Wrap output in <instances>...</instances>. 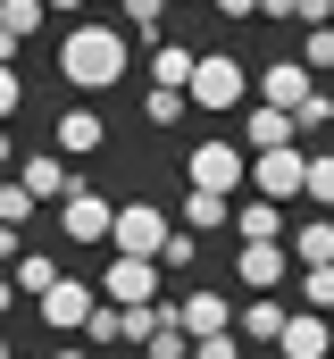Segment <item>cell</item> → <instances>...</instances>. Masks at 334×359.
I'll return each instance as SVG.
<instances>
[{
	"mask_svg": "<svg viewBox=\"0 0 334 359\" xmlns=\"http://www.w3.org/2000/svg\"><path fill=\"white\" fill-rule=\"evenodd\" d=\"M109 243H117V251H142V259H159V243H167V209H159V201H117V217H109Z\"/></svg>",
	"mask_w": 334,
	"mask_h": 359,
	"instance_id": "obj_5",
	"label": "cell"
},
{
	"mask_svg": "<svg viewBox=\"0 0 334 359\" xmlns=\"http://www.w3.org/2000/svg\"><path fill=\"white\" fill-rule=\"evenodd\" d=\"M184 176L201 184V192H243V176H250V151H243V142H192Z\"/></svg>",
	"mask_w": 334,
	"mask_h": 359,
	"instance_id": "obj_4",
	"label": "cell"
},
{
	"mask_svg": "<svg viewBox=\"0 0 334 359\" xmlns=\"http://www.w3.org/2000/svg\"><path fill=\"white\" fill-rule=\"evenodd\" d=\"M243 92H250V67L234 59V50H209V59H192V76H184V100L209 109V117L243 109Z\"/></svg>",
	"mask_w": 334,
	"mask_h": 359,
	"instance_id": "obj_2",
	"label": "cell"
},
{
	"mask_svg": "<svg viewBox=\"0 0 334 359\" xmlns=\"http://www.w3.org/2000/svg\"><path fill=\"white\" fill-rule=\"evenodd\" d=\"M284 251H293V268H326L334 259V217H301Z\"/></svg>",
	"mask_w": 334,
	"mask_h": 359,
	"instance_id": "obj_17",
	"label": "cell"
},
{
	"mask_svg": "<svg viewBox=\"0 0 334 359\" xmlns=\"http://www.w3.org/2000/svg\"><path fill=\"white\" fill-rule=\"evenodd\" d=\"M0 168H17V142H8V126H0Z\"/></svg>",
	"mask_w": 334,
	"mask_h": 359,
	"instance_id": "obj_39",
	"label": "cell"
},
{
	"mask_svg": "<svg viewBox=\"0 0 334 359\" xmlns=\"http://www.w3.org/2000/svg\"><path fill=\"white\" fill-rule=\"evenodd\" d=\"M334 17V0H293V25H326Z\"/></svg>",
	"mask_w": 334,
	"mask_h": 359,
	"instance_id": "obj_34",
	"label": "cell"
},
{
	"mask_svg": "<svg viewBox=\"0 0 334 359\" xmlns=\"http://www.w3.org/2000/svg\"><path fill=\"white\" fill-rule=\"evenodd\" d=\"M51 276H59V259H51V251H17V259H8V284H17V301H34Z\"/></svg>",
	"mask_w": 334,
	"mask_h": 359,
	"instance_id": "obj_20",
	"label": "cell"
},
{
	"mask_svg": "<svg viewBox=\"0 0 334 359\" xmlns=\"http://www.w3.org/2000/svg\"><path fill=\"white\" fill-rule=\"evenodd\" d=\"M42 17H51V8H42V0H0V25H8V34H34V25H42Z\"/></svg>",
	"mask_w": 334,
	"mask_h": 359,
	"instance_id": "obj_29",
	"label": "cell"
},
{
	"mask_svg": "<svg viewBox=\"0 0 334 359\" xmlns=\"http://www.w3.org/2000/svg\"><path fill=\"white\" fill-rule=\"evenodd\" d=\"M276 351L284 359H334V326H326V309H284V326H276Z\"/></svg>",
	"mask_w": 334,
	"mask_h": 359,
	"instance_id": "obj_9",
	"label": "cell"
},
{
	"mask_svg": "<svg viewBox=\"0 0 334 359\" xmlns=\"http://www.w3.org/2000/svg\"><path fill=\"white\" fill-rule=\"evenodd\" d=\"M175 217H184V226H192V234H218V226H226V217H234V192H201V184H192V192H184V209H175Z\"/></svg>",
	"mask_w": 334,
	"mask_h": 359,
	"instance_id": "obj_18",
	"label": "cell"
},
{
	"mask_svg": "<svg viewBox=\"0 0 334 359\" xmlns=\"http://www.w3.org/2000/svg\"><path fill=\"white\" fill-rule=\"evenodd\" d=\"M175 326H184V334H226V326H234V301L201 284V292H184V301H175Z\"/></svg>",
	"mask_w": 334,
	"mask_h": 359,
	"instance_id": "obj_13",
	"label": "cell"
},
{
	"mask_svg": "<svg viewBox=\"0 0 334 359\" xmlns=\"http://www.w3.org/2000/svg\"><path fill=\"white\" fill-rule=\"evenodd\" d=\"M51 142H59L67 159H92V151L109 142V126H100V109H67V117L51 126Z\"/></svg>",
	"mask_w": 334,
	"mask_h": 359,
	"instance_id": "obj_14",
	"label": "cell"
},
{
	"mask_svg": "<svg viewBox=\"0 0 334 359\" xmlns=\"http://www.w3.org/2000/svg\"><path fill=\"white\" fill-rule=\"evenodd\" d=\"M17 184H25V192H34V201H59V192H67V151H17Z\"/></svg>",
	"mask_w": 334,
	"mask_h": 359,
	"instance_id": "obj_12",
	"label": "cell"
},
{
	"mask_svg": "<svg viewBox=\"0 0 334 359\" xmlns=\"http://www.w3.org/2000/svg\"><path fill=\"white\" fill-rule=\"evenodd\" d=\"M250 17H276V25H293V0H259Z\"/></svg>",
	"mask_w": 334,
	"mask_h": 359,
	"instance_id": "obj_36",
	"label": "cell"
},
{
	"mask_svg": "<svg viewBox=\"0 0 334 359\" xmlns=\"http://www.w3.org/2000/svg\"><path fill=\"white\" fill-rule=\"evenodd\" d=\"M8 301H17V284H8V276H0V318H8Z\"/></svg>",
	"mask_w": 334,
	"mask_h": 359,
	"instance_id": "obj_41",
	"label": "cell"
},
{
	"mask_svg": "<svg viewBox=\"0 0 334 359\" xmlns=\"http://www.w3.org/2000/svg\"><path fill=\"white\" fill-rule=\"evenodd\" d=\"M42 359H92V351H84V343H67V351H42Z\"/></svg>",
	"mask_w": 334,
	"mask_h": 359,
	"instance_id": "obj_40",
	"label": "cell"
},
{
	"mask_svg": "<svg viewBox=\"0 0 334 359\" xmlns=\"http://www.w3.org/2000/svg\"><path fill=\"white\" fill-rule=\"evenodd\" d=\"M0 359H17V351H8V334H0Z\"/></svg>",
	"mask_w": 334,
	"mask_h": 359,
	"instance_id": "obj_43",
	"label": "cell"
},
{
	"mask_svg": "<svg viewBox=\"0 0 334 359\" xmlns=\"http://www.w3.org/2000/svg\"><path fill=\"white\" fill-rule=\"evenodd\" d=\"M0 217H8V226H25V217H34V192H25L17 176L0 184Z\"/></svg>",
	"mask_w": 334,
	"mask_h": 359,
	"instance_id": "obj_31",
	"label": "cell"
},
{
	"mask_svg": "<svg viewBox=\"0 0 334 359\" xmlns=\"http://www.w3.org/2000/svg\"><path fill=\"white\" fill-rule=\"evenodd\" d=\"M142 359H192V334L175 326V309H167V326H159V334L142 343Z\"/></svg>",
	"mask_w": 334,
	"mask_h": 359,
	"instance_id": "obj_26",
	"label": "cell"
},
{
	"mask_svg": "<svg viewBox=\"0 0 334 359\" xmlns=\"http://www.w3.org/2000/svg\"><path fill=\"white\" fill-rule=\"evenodd\" d=\"M192 59H201V50H184V42H159V50H151V84H184V76H192Z\"/></svg>",
	"mask_w": 334,
	"mask_h": 359,
	"instance_id": "obj_23",
	"label": "cell"
},
{
	"mask_svg": "<svg viewBox=\"0 0 334 359\" xmlns=\"http://www.w3.org/2000/svg\"><path fill=\"white\" fill-rule=\"evenodd\" d=\"M234 276H243L250 292H276V284L293 276V251H284V243H243V251H234Z\"/></svg>",
	"mask_w": 334,
	"mask_h": 359,
	"instance_id": "obj_10",
	"label": "cell"
},
{
	"mask_svg": "<svg viewBox=\"0 0 334 359\" xmlns=\"http://www.w3.org/2000/svg\"><path fill=\"white\" fill-rule=\"evenodd\" d=\"M301 201L334 209V151H301Z\"/></svg>",
	"mask_w": 334,
	"mask_h": 359,
	"instance_id": "obj_19",
	"label": "cell"
},
{
	"mask_svg": "<svg viewBox=\"0 0 334 359\" xmlns=\"http://www.w3.org/2000/svg\"><path fill=\"white\" fill-rule=\"evenodd\" d=\"M276 326H284V309H276L267 292H259V301H250L243 318H234V334H243V343H276Z\"/></svg>",
	"mask_w": 334,
	"mask_h": 359,
	"instance_id": "obj_22",
	"label": "cell"
},
{
	"mask_svg": "<svg viewBox=\"0 0 334 359\" xmlns=\"http://www.w3.org/2000/svg\"><path fill=\"white\" fill-rule=\"evenodd\" d=\"M301 67H309V76H334V17H326V25H309V42H301Z\"/></svg>",
	"mask_w": 334,
	"mask_h": 359,
	"instance_id": "obj_25",
	"label": "cell"
},
{
	"mask_svg": "<svg viewBox=\"0 0 334 359\" xmlns=\"http://www.w3.org/2000/svg\"><path fill=\"white\" fill-rule=\"evenodd\" d=\"M301 301H309V309H334V259L326 268H301Z\"/></svg>",
	"mask_w": 334,
	"mask_h": 359,
	"instance_id": "obj_28",
	"label": "cell"
},
{
	"mask_svg": "<svg viewBox=\"0 0 334 359\" xmlns=\"http://www.w3.org/2000/svg\"><path fill=\"white\" fill-rule=\"evenodd\" d=\"M250 192L267 201H301V142H276V151H250Z\"/></svg>",
	"mask_w": 334,
	"mask_h": 359,
	"instance_id": "obj_8",
	"label": "cell"
},
{
	"mask_svg": "<svg viewBox=\"0 0 334 359\" xmlns=\"http://www.w3.org/2000/svg\"><path fill=\"white\" fill-rule=\"evenodd\" d=\"M192 359H243V334L226 326V334H192Z\"/></svg>",
	"mask_w": 334,
	"mask_h": 359,
	"instance_id": "obj_30",
	"label": "cell"
},
{
	"mask_svg": "<svg viewBox=\"0 0 334 359\" xmlns=\"http://www.w3.org/2000/svg\"><path fill=\"white\" fill-rule=\"evenodd\" d=\"M117 25H126V34H159V25H167V0H117Z\"/></svg>",
	"mask_w": 334,
	"mask_h": 359,
	"instance_id": "obj_24",
	"label": "cell"
},
{
	"mask_svg": "<svg viewBox=\"0 0 334 359\" xmlns=\"http://www.w3.org/2000/svg\"><path fill=\"white\" fill-rule=\"evenodd\" d=\"M226 226H234L243 243H284V201H267V192H259V201H243Z\"/></svg>",
	"mask_w": 334,
	"mask_h": 359,
	"instance_id": "obj_15",
	"label": "cell"
},
{
	"mask_svg": "<svg viewBox=\"0 0 334 359\" xmlns=\"http://www.w3.org/2000/svg\"><path fill=\"white\" fill-rule=\"evenodd\" d=\"M309 92H318V76H309L301 59H276V67H259V100H267V109H301Z\"/></svg>",
	"mask_w": 334,
	"mask_h": 359,
	"instance_id": "obj_11",
	"label": "cell"
},
{
	"mask_svg": "<svg viewBox=\"0 0 334 359\" xmlns=\"http://www.w3.org/2000/svg\"><path fill=\"white\" fill-rule=\"evenodd\" d=\"M51 209H59V234H67V243H109V217H117V201H109V192H92V184H67Z\"/></svg>",
	"mask_w": 334,
	"mask_h": 359,
	"instance_id": "obj_3",
	"label": "cell"
},
{
	"mask_svg": "<svg viewBox=\"0 0 334 359\" xmlns=\"http://www.w3.org/2000/svg\"><path fill=\"white\" fill-rule=\"evenodd\" d=\"M201 259V234L192 226H167V243H159V268H192Z\"/></svg>",
	"mask_w": 334,
	"mask_h": 359,
	"instance_id": "obj_27",
	"label": "cell"
},
{
	"mask_svg": "<svg viewBox=\"0 0 334 359\" xmlns=\"http://www.w3.org/2000/svg\"><path fill=\"white\" fill-rule=\"evenodd\" d=\"M209 8H218V17H250L259 0H209Z\"/></svg>",
	"mask_w": 334,
	"mask_h": 359,
	"instance_id": "obj_38",
	"label": "cell"
},
{
	"mask_svg": "<svg viewBox=\"0 0 334 359\" xmlns=\"http://www.w3.org/2000/svg\"><path fill=\"white\" fill-rule=\"evenodd\" d=\"M126 67H134V34L126 25H67V42H59V76L76 92H109V84H126Z\"/></svg>",
	"mask_w": 334,
	"mask_h": 359,
	"instance_id": "obj_1",
	"label": "cell"
},
{
	"mask_svg": "<svg viewBox=\"0 0 334 359\" xmlns=\"http://www.w3.org/2000/svg\"><path fill=\"white\" fill-rule=\"evenodd\" d=\"M184 109H192V100H184V84H151V92H142V117H151L159 134H167V126H184Z\"/></svg>",
	"mask_w": 334,
	"mask_h": 359,
	"instance_id": "obj_21",
	"label": "cell"
},
{
	"mask_svg": "<svg viewBox=\"0 0 334 359\" xmlns=\"http://www.w3.org/2000/svg\"><path fill=\"white\" fill-rule=\"evenodd\" d=\"M17 100H25V76H17V67H0V126L17 117Z\"/></svg>",
	"mask_w": 334,
	"mask_h": 359,
	"instance_id": "obj_33",
	"label": "cell"
},
{
	"mask_svg": "<svg viewBox=\"0 0 334 359\" xmlns=\"http://www.w3.org/2000/svg\"><path fill=\"white\" fill-rule=\"evenodd\" d=\"M293 126H334V92H309V100L293 109Z\"/></svg>",
	"mask_w": 334,
	"mask_h": 359,
	"instance_id": "obj_32",
	"label": "cell"
},
{
	"mask_svg": "<svg viewBox=\"0 0 334 359\" xmlns=\"http://www.w3.org/2000/svg\"><path fill=\"white\" fill-rule=\"evenodd\" d=\"M17 50H25V34H8V25H0V67H17Z\"/></svg>",
	"mask_w": 334,
	"mask_h": 359,
	"instance_id": "obj_37",
	"label": "cell"
},
{
	"mask_svg": "<svg viewBox=\"0 0 334 359\" xmlns=\"http://www.w3.org/2000/svg\"><path fill=\"white\" fill-rule=\"evenodd\" d=\"M42 8H84V0H42Z\"/></svg>",
	"mask_w": 334,
	"mask_h": 359,
	"instance_id": "obj_42",
	"label": "cell"
},
{
	"mask_svg": "<svg viewBox=\"0 0 334 359\" xmlns=\"http://www.w3.org/2000/svg\"><path fill=\"white\" fill-rule=\"evenodd\" d=\"M243 142L250 151H276V142H301V126H293V109H267V100H259L243 117Z\"/></svg>",
	"mask_w": 334,
	"mask_h": 359,
	"instance_id": "obj_16",
	"label": "cell"
},
{
	"mask_svg": "<svg viewBox=\"0 0 334 359\" xmlns=\"http://www.w3.org/2000/svg\"><path fill=\"white\" fill-rule=\"evenodd\" d=\"M17 251H25V226H8V217H0V268H8Z\"/></svg>",
	"mask_w": 334,
	"mask_h": 359,
	"instance_id": "obj_35",
	"label": "cell"
},
{
	"mask_svg": "<svg viewBox=\"0 0 334 359\" xmlns=\"http://www.w3.org/2000/svg\"><path fill=\"white\" fill-rule=\"evenodd\" d=\"M159 259H142V251H117V259H109V268H100V301H109V309H126V301H151V292H159Z\"/></svg>",
	"mask_w": 334,
	"mask_h": 359,
	"instance_id": "obj_7",
	"label": "cell"
},
{
	"mask_svg": "<svg viewBox=\"0 0 334 359\" xmlns=\"http://www.w3.org/2000/svg\"><path fill=\"white\" fill-rule=\"evenodd\" d=\"M92 301H100V292H92V284H84V276H51V284H42V292H34V309H42V326H59V334H76L84 318H92Z\"/></svg>",
	"mask_w": 334,
	"mask_h": 359,
	"instance_id": "obj_6",
	"label": "cell"
}]
</instances>
